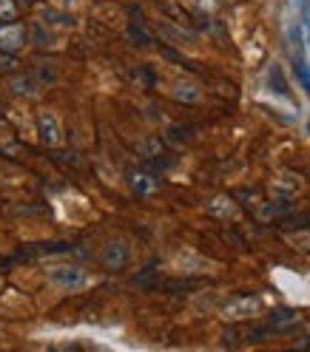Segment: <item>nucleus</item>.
<instances>
[{"mask_svg":"<svg viewBox=\"0 0 310 352\" xmlns=\"http://www.w3.org/2000/svg\"><path fill=\"white\" fill-rule=\"evenodd\" d=\"M302 20H304V34L310 43V0H302Z\"/></svg>","mask_w":310,"mask_h":352,"instance_id":"obj_12","label":"nucleus"},{"mask_svg":"<svg viewBox=\"0 0 310 352\" xmlns=\"http://www.w3.org/2000/svg\"><path fill=\"white\" fill-rule=\"evenodd\" d=\"M176 97L185 100V102H199L203 100V91H199L196 85H191V82H180L176 85Z\"/></svg>","mask_w":310,"mask_h":352,"instance_id":"obj_8","label":"nucleus"},{"mask_svg":"<svg viewBox=\"0 0 310 352\" xmlns=\"http://www.w3.org/2000/svg\"><path fill=\"white\" fill-rule=\"evenodd\" d=\"M271 88L287 97V85H285V77H282V69H279V65H273V69H271Z\"/></svg>","mask_w":310,"mask_h":352,"instance_id":"obj_11","label":"nucleus"},{"mask_svg":"<svg viewBox=\"0 0 310 352\" xmlns=\"http://www.w3.org/2000/svg\"><path fill=\"white\" fill-rule=\"evenodd\" d=\"M49 281L63 290H83L88 284V273L77 264H57V267H49Z\"/></svg>","mask_w":310,"mask_h":352,"instance_id":"obj_1","label":"nucleus"},{"mask_svg":"<svg viewBox=\"0 0 310 352\" xmlns=\"http://www.w3.org/2000/svg\"><path fill=\"white\" fill-rule=\"evenodd\" d=\"M262 310V301L256 298V296H236V298H231L228 304H225V318H231V321H239V318H251V316H256Z\"/></svg>","mask_w":310,"mask_h":352,"instance_id":"obj_3","label":"nucleus"},{"mask_svg":"<svg viewBox=\"0 0 310 352\" xmlns=\"http://www.w3.org/2000/svg\"><path fill=\"white\" fill-rule=\"evenodd\" d=\"M29 40L26 26L17 23H0V52H17Z\"/></svg>","mask_w":310,"mask_h":352,"instance_id":"obj_4","label":"nucleus"},{"mask_svg":"<svg viewBox=\"0 0 310 352\" xmlns=\"http://www.w3.org/2000/svg\"><path fill=\"white\" fill-rule=\"evenodd\" d=\"M12 88H14V94H32V91H34L29 80H26V82H12Z\"/></svg>","mask_w":310,"mask_h":352,"instance_id":"obj_13","label":"nucleus"},{"mask_svg":"<svg viewBox=\"0 0 310 352\" xmlns=\"http://www.w3.org/2000/svg\"><path fill=\"white\" fill-rule=\"evenodd\" d=\"M293 72H296V80H299V85L304 88V94L310 97V65H307L302 57H296V60H293Z\"/></svg>","mask_w":310,"mask_h":352,"instance_id":"obj_7","label":"nucleus"},{"mask_svg":"<svg viewBox=\"0 0 310 352\" xmlns=\"http://www.w3.org/2000/svg\"><path fill=\"white\" fill-rule=\"evenodd\" d=\"M17 14H20V9L14 0H0V23H14Z\"/></svg>","mask_w":310,"mask_h":352,"instance_id":"obj_9","label":"nucleus"},{"mask_svg":"<svg viewBox=\"0 0 310 352\" xmlns=\"http://www.w3.org/2000/svg\"><path fill=\"white\" fill-rule=\"evenodd\" d=\"M128 185H131V190H134L137 196H143V199L157 190V179H154L151 173H145V170H137V168L128 170Z\"/></svg>","mask_w":310,"mask_h":352,"instance_id":"obj_6","label":"nucleus"},{"mask_svg":"<svg viewBox=\"0 0 310 352\" xmlns=\"http://www.w3.org/2000/svg\"><path fill=\"white\" fill-rule=\"evenodd\" d=\"M17 65H20V60L14 57V52H0V72H3V74L14 72Z\"/></svg>","mask_w":310,"mask_h":352,"instance_id":"obj_10","label":"nucleus"},{"mask_svg":"<svg viewBox=\"0 0 310 352\" xmlns=\"http://www.w3.org/2000/svg\"><path fill=\"white\" fill-rule=\"evenodd\" d=\"M100 261L105 264V270H112V273L125 270V264H128V245L123 239H108L103 253H100Z\"/></svg>","mask_w":310,"mask_h":352,"instance_id":"obj_2","label":"nucleus"},{"mask_svg":"<svg viewBox=\"0 0 310 352\" xmlns=\"http://www.w3.org/2000/svg\"><path fill=\"white\" fill-rule=\"evenodd\" d=\"M37 137H40L43 145H49V148L60 145V125H57L54 114H49V111L37 114Z\"/></svg>","mask_w":310,"mask_h":352,"instance_id":"obj_5","label":"nucleus"}]
</instances>
